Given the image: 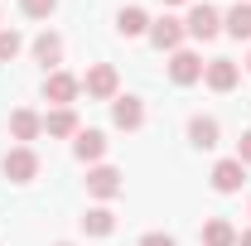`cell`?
<instances>
[{
	"label": "cell",
	"mask_w": 251,
	"mask_h": 246,
	"mask_svg": "<svg viewBox=\"0 0 251 246\" xmlns=\"http://www.w3.org/2000/svg\"><path fill=\"white\" fill-rule=\"evenodd\" d=\"M0 169H5V179H15V184H29L34 174H39V154H34L29 145H15V150L5 154V164H0Z\"/></svg>",
	"instance_id": "6da1fadb"
},
{
	"label": "cell",
	"mask_w": 251,
	"mask_h": 246,
	"mask_svg": "<svg viewBox=\"0 0 251 246\" xmlns=\"http://www.w3.org/2000/svg\"><path fill=\"white\" fill-rule=\"evenodd\" d=\"M82 87H87V97H97V101H116L121 77H116V68H111V63H97L92 73L82 77Z\"/></svg>",
	"instance_id": "7a4b0ae2"
},
{
	"label": "cell",
	"mask_w": 251,
	"mask_h": 246,
	"mask_svg": "<svg viewBox=\"0 0 251 246\" xmlns=\"http://www.w3.org/2000/svg\"><path fill=\"white\" fill-rule=\"evenodd\" d=\"M121 188H126V184H121V169H111V164H97V169H87V193H92V198L111 203Z\"/></svg>",
	"instance_id": "3957f363"
},
{
	"label": "cell",
	"mask_w": 251,
	"mask_h": 246,
	"mask_svg": "<svg viewBox=\"0 0 251 246\" xmlns=\"http://www.w3.org/2000/svg\"><path fill=\"white\" fill-rule=\"evenodd\" d=\"M184 29L193 34V39H213V34L222 29V15H218V10H213V5H203V0H198V5H193V10H188V20H184Z\"/></svg>",
	"instance_id": "277c9868"
},
{
	"label": "cell",
	"mask_w": 251,
	"mask_h": 246,
	"mask_svg": "<svg viewBox=\"0 0 251 246\" xmlns=\"http://www.w3.org/2000/svg\"><path fill=\"white\" fill-rule=\"evenodd\" d=\"M242 184H247V164H242L237 154L213 164V188H218V193H237Z\"/></svg>",
	"instance_id": "5b68a950"
},
{
	"label": "cell",
	"mask_w": 251,
	"mask_h": 246,
	"mask_svg": "<svg viewBox=\"0 0 251 246\" xmlns=\"http://www.w3.org/2000/svg\"><path fill=\"white\" fill-rule=\"evenodd\" d=\"M77 87H82V82H77L73 73H58V68H53V73L44 77V97H49L53 106H73V97H77Z\"/></svg>",
	"instance_id": "8992f818"
},
{
	"label": "cell",
	"mask_w": 251,
	"mask_h": 246,
	"mask_svg": "<svg viewBox=\"0 0 251 246\" xmlns=\"http://www.w3.org/2000/svg\"><path fill=\"white\" fill-rule=\"evenodd\" d=\"M184 20H174V15H164V20H155L150 25V44L155 49H169V53H179V44H184Z\"/></svg>",
	"instance_id": "52a82bcc"
},
{
	"label": "cell",
	"mask_w": 251,
	"mask_h": 246,
	"mask_svg": "<svg viewBox=\"0 0 251 246\" xmlns=\"http://www.w3.org/2000/svg\"><path fill=\"white\" fill-rule=\"evenodd\" d=\"M237 77H242V73H237V63H232V58L203 63V82H208L213 92H232V87H237Z\"/></svg>",
	"instance_id": "ba28073f"
},
{
	"label": "cell",
	"mask_w": 251,
	"mask_h": 246,
	"mask_svg": "<svg viewBox=\"0 0 251 246\" xmlns=\"http://www.w3.org/2000/svg\"><path fill=\"white\" fill-rule=\"evenodd\" d=\"M169 77H174L179 87H193V82L203 77V58H198V53H188V49H179V53L169 58Z\"/></svg>",
	"instance_id": "9c48e42d"
},
{
	"label": "cell",
	"mask_w": 251,
	"mask_h": 246,
	"mask_svg": "<svg viewBox=\"0 0 251 246\" xmlns=\"http://www.w3.org/2000/svg\"><path fill=\"white\" fill-rule=\"evenodd\" d=\"M111 121L121 125V130H140V125H145L140 97H116V101H111Z\"/></svg>",
	"instance_id": "30bf717a"
},
{
	"label": "cell",
	"mask_w": 251,
	"mask_h": 246,
	"mask_svg": "<svg viewBox=\"0 0 251 246\" xmlns=\"http://www.w3.org/2000/svg\"><path fill=\"white\" fill-rule=\"evenodd\" d=\"M44 130V116H34L29 106H20V111H10V135L20 140V145H29L34 135Z\"/></svg>",
	"instance_id": "8fae6325"
},
{
	"label": "cell",
	"mask_w": 251,
	"mask_h": 246,
	"mask_svg": "<svg viewBox=\"0 0 251 246\" xmlns=\"http://www.w3.org/2000/svg\"><path fill=\"white\" fill-rule=\"evenodd\" d=\"M188 140H193L198 150H213L222 140V125L213 121V116H193V121H188Z\"/></svg>",
	"instance_id": "7c38bea8"
},
{
	"label": "cell",
	"mask_w": 251,
	"mask_h": 246,
	"mask_svg": "<svg viewBox=\"0 0 251 246\" xmlns=\"http://www.w3.org/2000/svg\"><path fill=\"white\" fill-rule=\"evenodd\" d=\"M73 154H77L82 164H87V159H101V154H106V135H101V130H77Z\"/></svg>",
	"instance_id": "4fadbf2b"
},
{
	"label": "cell",
	"mask_w": 251,
	"mask_h": 246,
	"mask_svg": "<svg viewBox=\"0 0 251 246\" xmlns=\"http://www.w3.org/2000/svg\"><path fill=\"white\" fill-rule=\"evenodd\" d=\"M82 232H87V237H111V232H116V213H111V208H87V213H82Z\"/></svg>",
	"instance_id": "5bb4252c"
},
{
	"label": "cell",
	"mask_w": 251,
	"mask_h": 246,
	"mask_svg": "<svg viewBox=\"0 0 251 246\" xmlns=\"http://www.w3.org/2000/svg\"><path fill=\"white\" fill-rule=\"evenodd\" d=\"M203 246H237V227L227 217H208L203 222Z\"/></svg>",
	"instance_id": "9a60e30c"
},
{
	"label": "cell",
	"mask_w": 251,
	"mask_h": 246,
	"mask_svg": "<svg viewBox=\"0 0 251 246\" xmlns=\"http://www.w3.org/2000/svg\"><path fill=\"white\" fill-rule=\"evenodd\" d=\"M116 29H121L126 39H135V34H150V15H145L140 5H126L121 15H116Z\"/></svg>",
	"instance_id": "2e32d148"
},
{
	"label": "cell",
	"mask_w": 251,
	"mask_h": 246,
	"mask_svg": "<svg viewBox=\"0 0 251 246\" xmlns=\"http://www.w3.org/2000/svg\"><path fill=\"white\" fill-rule=\"evenodd\" d=\"M44 130H49V135H77L82 125H77V116H73V106H58V111L44 116Z\"/></svg>",
	"instance_id": "e0dca14e"
},
{
	"label": "cell",
	"mask_w": 251,
	"mask_h": 246,
	"mask_svg": "<svg viewBox=\"0 0 251 246\" xmlns=\"http://www.w3.org/2000/svg\"><path fill=\"white\" fill-rule=\"evenodd\" d=\"M34 58L44 63V68L63 63V39H58V34H39V39H34Z\"/></svg>",
	"instance_id": "ac0fdd59"
},
{
	"label": "cell",
	"mask_w": 251,
	"mask_h": 246,
	"mask_svg": "<svg viewBox=\"0 0 251 246\" xmlns=\"http://www.w3.org/2000/svg\"><path fill=\"white\" fill-rule=\"evenodd\" d=\"M222 25H227V34H232V39H251V5H237Z\"/></svg>",
	"instance_id": "d6986e66"
},
{
	"label": "cell",
	"mask_w": 251,
	"mask_h": 246,
	"mask_svg": "<svg viewBox=\"0 0 251 246\" xmlns=\"http://www.w3.org/2000/svg\"><path fill=\"white\" fill-rule=\"evenodd\" d=\"M20 10H25L29 20H49V15L58 10V0H20Z\"/></svg>",
	"instance_id": "ffe728a7"
},
{
	"label": "cell",
	"mask_w": 251,
	"mask_h": 246,
	"mask_svg": "<svg viewBox=\"0 0 251 246\" xmlns=\"http://www.w3.org/2000/svg\"><path fill=\"white\" fill-rule=\"evenodd\" d=\"M20 49H25V39H20V34H15V29H0V63H10Z\"/></svg>",
	"instance_id": "44dd1931"
},
{
	"label": "cell",
	"mask_w": 251,
	"mask_h": 246,
	"mask_svg": "<svg viewBox=\"0 0 251 246\" xmlns=\"http://www.w3.org/2000/svg\"><path fill=\"white\" fill-rule=\"evenodd\" d=\"M140 246H174V237H164V232H150V237H140Z\"/></svg>",
	"instance_id": "7402d4cb"
},
{
	"label": "cell",
	"mask_w": 251,
	"mask_h": 246,
	"mask_svg": "<svg viewBox=\"0 0 251 246\" xmlns=\"http://www.w3.org/2000/svg\"><path fill=\"white\" fill-rule=\"evenodd\" d=\"M237 159H242V164H251V130L237 140Z\"/></svg>",
	"instance_id": "603a6c76"
},
{
	"label": "cell",
	"mask_w": 251,
	"mask_h": 246,
	"mask_svg": "<svg viewBox=\"0 0 251 246\" xmlns=\"http://www.w3.org/2000/svg\"><path fill=\"white\" fill-rule=\"evenodd\" d=\"M237 246H251V232H242V237H237Z\"/></svg>",
	"instance_id": "cb8c5ba5"
},
{
	"label": "cell",
	"mask_w": 251,
	"mask_h": 246,
	"mask_svg": "<svg viewBox=\"0 0 251 246\" xmlns=\"http://www.w3.org/2000/svg\"><path fill=\"white\" fill-rule=\"evenodd\" d=\"M164 5H184V0H164Z\"/></svg>",
	"instance_id": "d4e9b609"
},
{
	"label": "cell",
	"mask_w": 251,
	"mask_h": 246,
	"mask_svg": "<svg viewBox=\"0 0 251 246\" xmlns=\"http://www.w3.org/2000/svg\"><path fill=\"white\" fill-rule=\"evenodd\" d=\"M247 73H251V58H247Z\"/></svg>",
	"instance_id": "484cf974"
},
{
	"label": "cell",
	"mask_w": 251,
	"mask_h": 246,
	"mask_svg": "<svg viewBox=\"0 0 251 246\" xmlns=\"http://www.w3.org/2000/svg\"><path fill=\"white\" fill-rule=\"evenodd\" d=\"M58 246H73V242H58Z\"/></svg>",
	"instance_id": "4316f807"
},
{
	"label": "cell",
	"mask_w": 251,
	"mask_h": 246,
	"mask_svg": "<svg viewBox=\"0 0 251 246\" xmlns=\"http://www.w3.org/2000/svg\"><path fill=\"white\" fill-rule=\"evenodd\" d=\"M242 5H251V0H242Z\"/></svg>",
	"instance_id": "83f0119b"
}]
</instances>
